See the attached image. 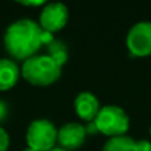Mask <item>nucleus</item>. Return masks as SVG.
<instances>
[{
  "instance_id": "nucleus-1",
  "label": "nucleus",
  "mask_w": 151,
  "mask_h": 151,
  "mask_svg": "<svg viewBox=\"0 0 151 151\" xmlns=\"http://www.w3.org/2000/svg\"><path fill=\"white\" fill-rule=\"evenodd\" d=\"M42 29L37 21L24 17L8 25L4 33L5 52L15 60L25 61L41 48Z\"/></svg>"
},
{
  "instance_id": "nucleus-2",
  "label": "nucleus",
  "mask_w": 151,
  "mask_h": 151,
  "mask_svg": "<svg viewBox=\"0 0 151 151\" xmlns=\"http://www.w3.org/2000/svg\"><path fill=\"white\" fill-rule=\"evenodd\" d=\"M21 76L33 86H49L60 78L61 66H58L50 56L36 55L24 61L21 65Z\"/></svg>"
},
{
  "instance_id": "nucleus-3",
  "label": "nucleus",
  "mask_w": 151,
  "mask_h": 151,
  "mask_svg": "<svg viewBox=\"0 0 151 151\" xmlns=\"http://www.w3.org/2000/svg\"><path fill=\"white\" fill-rule=\"evenodd\" d=\"M94 122H96L99 133L110 137V138L126 135L129 127H130V118H129L127 113L117 105L102 106Z\"/></svg>"
},
{
  "instance_id": "nucleus-4",
  "label": "nucleus",
  "mask_w": 151,
  "mask_h": 151,
  "mask_svg": "<svg viewBox=\"0 0 151 151\" xmlns=\"http://www.w3.org/2000/svg\"><path fill=\"white\" fill-rule=\"evenodd\" d=\"M57 131L49 119H36L27 129V145L35 151H50L57 143Z\"/></svg>"
},
{
  "instance_id": "nucleus-5",
  "label": "nucleus",
  "mask_w": 151,
  "mask_h": 151,
  "mask_svg": "<svg viewBox=\"0 0 151 151\" xmlns=\"http://www.w3.org/2000/svg\"><path fill=\"white\" fill-rule=\"evenodd\" d=\"M126 47L134 57L151 56V21H138L129 29Z\"/></svg>"
},
{
  "instance_id": "nucleus-6",
  "label": "nucleus",
  "mask_w": 151,
  "mask_h": 151,
  "mask_svg": "<svg viewBox=\"0 0 151 151\" xmlns=\"http://www.w3.org/2000/svg\"><path fill=\"white\" fill-rule=\"evenodd\" d=\"M69 19L68 7L63 3H47L39 16V24L42 31L55 33L66 25Z\"/></svg>"
},
{
  "instance_id": "nucleus-7",
  "label": "nucleus",
  "mask_w": 151,
  "mask_h": 151,
  "mask_svg": "<svg viewBox=\"0 0 151 151\" xmlns=\"http://www.w3.org/2000/svg\"><path fill=\"white\" fill-rule=\"evenodd\" d=\"M85 126L78 122H69L61 126L57 131V143L61 149L68 151L77 150L83 145L86 139Z\"/></svg>"
},
{
  "instance_id": "nucleus-8",
  "label": "nucleus",
  "mask_w": 151,
  "mask_h": 151,
  "mask_svg": "<svg viewBox=\"0 0 151 151\" xmlns=\"http://www.w3.org/2000/svg\"><path fill=\"white\" fill-rule=\"evenodd\" d=\"M74 110L76 114L82 121L91 122L96 119L97 114L101 110L99 101L90 91H81L74 99Z\"/></svg>"
},
{
  "instance_id": "nucleus-9",
  "label": "nucleus",
  "mask_w": 151,
  "mask_h": 151,
  "mask_svg": "<svg viewBox=\"0 0 151 151\" xmlns=\"http://www.w3.org/2000/svg\"><path fill=\"white\" fill-rule=\"evenodd\" d=\"M21 69L11 58H0V91H7L17 83Z\"/></svg>"
},
{
  "instance_id": "nucleus-10",
  "label": "nucleus",
  "mask_w": 151,
  "mask_h": 151,
  "mask_svg": "<svg viewBox=\"0 0 151 151\" xmlns=\"http://www.w3.org/2000/svg\"><path fill=\"white\" fill-rule=\"evenodd\" d=\"M134 139L129 135H119L109 138L105 142L102 151H133Z\"/></svg>"
},
{
  "instance_id": "nucleus-11",
  "label": "nucleus",
  "mask_w": 151,
  "mask_h": 151,
  "mask_svg": "<svg viewBox=\"0 0 151 151\" xmlns=\"http://www.w3.org/2000/svg\"><path fill=\"white\" fill-rule=\"evenodd\" d=\"M47 49H48V56H50L58 66L63 68L66 64V61H68V47L65 45L64 41L55 39L47 47Z\"/></svg>"
},
{
  "instance_id": "nucleus-12",
  "label": "nucleus",
  "mask_w": 151,
  "mask_h": 151,
  "mask_svg": "<svg viewBox=\"0 0 151 151\" xmlns=\"http://www.w3.org/2000/svg\"><path fill=\"white\" fill-rule=\"evenodd\" d=\"M9 147V135L3 127H0V151H7Z\"/></svg>"
},
{
  "instance_id": "nucleus-13",
  "label": "nucleus",
  "mask_w": 151,
  "mask_h": 151,
  "mask_svg": "<svg viewBox=\"0 0 151 151\" xmlns=\"http://www.w3.org/2000/svg\"><path fill=\"white\" fill-rule=\"evenodd\" d=\"M133 151H151V142L147 139H142V141L134 142Z\"/></svg>"
},
{
  "instance_id": "nucleus-14",
  "label": "nucleus",
  "mask_w": 151,
  "mask_h": 151,
  "mask_svg": "<svg viewBox=\"0 0 151 151\" xmlns=\"http://www.w3.org/2000/svg\"><path fill=\"white\" fill-rule=\"evenodd\" d=\"M55 40V36H53V33H50V32H47V31H42L41 33V44L45 45V47H48V45L50 44V42Z\"/></svg>"
},
{
  "instance_id": "nucleus-15",
  "label": "nucleus",
  "mask_w": 151,
  "mask_h": 151,
  "mask_svg": "<svg viewBox=\"0 0 151 151\" xmlns=\"http://www.w3.org/2000/svg\"><path fill=\"white\" fill-rule=\"evenodd\" d=\"M7 115H8V105L3 99H0V122H3L7 118Z\"/></svg>"
},
{
  "instance_id": "nucleus-16",
  "label": "nucleus",
  "mask_w": 151,
  "mask_h": 151,
  "mask_svg": "<svg viewBox=\"0 0 151 151\" xmlns=\"http://www.w3.org/2000/svg\"><path fill=\"white\" fill-rule=\"evenodd\" d=\"M85 130H86V134H90V135H93V134H97L99 133L98 129H97V125L94 121H91V122H88V125L85 126Z\"/></svg>"
},
{
  "instance_id": "nucleus-17",
  "label": "nucleus",
  "mask_w": 151,
  "mask_h": 151,
  "mask_svg": "<svg viewBox=\"0 0 151 151\" xmlns=\"http://www.w3.org/2000/svg\"><path fill=\"white\" fill-rule=\"evenodd\" d=\"M19 4L25 5V7H41V5H45V1H42V0H37V1H19Z\"/></svg>"
},
{
  "instance_id": "nucleus-18",
  "label": "nucleus",
  "mask_w": 151,
  "mask_h": 151,
  "mask_svg": "<svg viewBox=\"0 0 151 151\" xmlns=\"http://www.w3.org/2000/svg\"><path fill=\"white\" fill-rule=\"evenodd\" d=\"M50 151H68V150H65V149H61V147H55V149H52Z\"/></svg>"
},
{
  "instance_id": "nucleus-19",
  "label": "nucleus",
  "mask_w": 151,
  "mask_h": 151,
  "mask_svg": "<svg viewBox=\"0 0 151 151\" xmlns=\"http://www.w3.org/2000/svg\"><path fill=\"white\" fill-rule=\"evenodd\" d=\"M23 151H35V150H32V149H29V147H27V149H24Z\"/></svg>"
},
{
  "instance_id": "nucleus-20",
  "label": "nucleus",
  "mask_w": 151,
  "mask_h": 151,
  "mask_svg": "<svg viewBox=\"0 0 151 151\" xmlns=\"http://www.w3.org/2000/svg\"><path fill=\"white\" fill-rule=\"evenodd\" d=\"M149 133H150V137H151V125H150V130H149Z\"/></svg>"
}]
</instances>
